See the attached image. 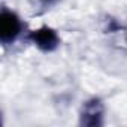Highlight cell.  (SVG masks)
Here are the masks:
<instances>
[{
	"mask_svg": "<svg viewBox=\"0 0 127 127\" xmlns=\"http://www.w3.org/2000/svg\"><path fill=\"white\" fill-rule=\"evenodd\" d=\"M21 20L12 11L3 9L0 15V40L5 45L12 43L21 33Z\"/></svg>",
	"mask_w": 127,
	"mask_h": 127,
	"instance_id": "cell-1",
	"label": "cell"
},
{
	"mask_svg": "<svg viewBox=\"0 0 127 127\" xmlns=\"http://www.w3.org/2000/svg\"><path fill=\"white\" fill-rule=\"evenodd\" d=\"M30 39L42 51H52L60 43L58 34L49 27H40L37 30H33L30 33Z\"/></svg>",
	"mask_w": 127,
	"mask_h": 127,
	"instance_id": "cell-2",
	"label": "cell"
},
{
	"mask_svg": "<svg viewBox=\"0 0 127 127\" xmlns=\"http://www.w3.org/2000/svg\"><path fill=\"white\" fill-rule=\"evenodd\" d=\"M102 105L99 100H91L84 106V112H82V123L87 126H97L100 124V118H102Z\"/></svg>",
	"mask_w": 127,
	"mask_h": 127,
	"instance_id": "cell-3",
	"label": "cell"
}]
</instances>
